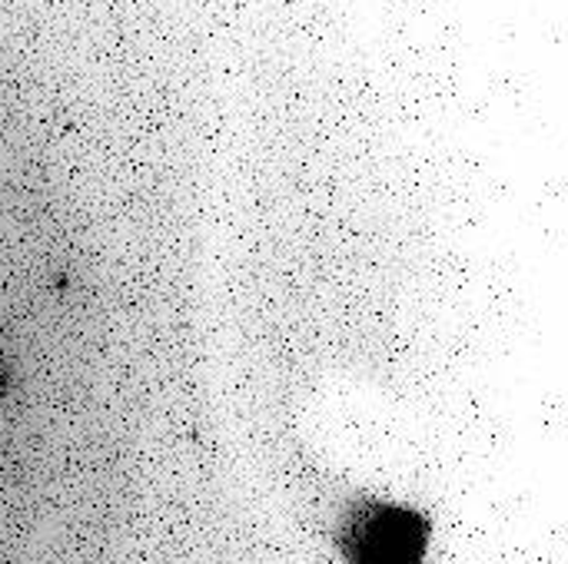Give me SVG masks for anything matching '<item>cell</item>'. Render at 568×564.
Instances as JSON below:
<instances>
[{"instance_id":"obj_1","label":"cell","mask_w":568,"mask_h":564,"mask_svg":"<svg viewBox=\"0 0 568 564\" xmlns=\"http://www.w3.org/2000/svg\"><path fill=\"white\" fill-rule=\"evenodd\" d=\"M353 548L356 564H413L419 542L406 515L373 509V515L353 522Z\"/></svg>"}]
</instances>
